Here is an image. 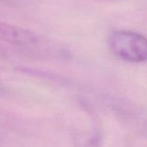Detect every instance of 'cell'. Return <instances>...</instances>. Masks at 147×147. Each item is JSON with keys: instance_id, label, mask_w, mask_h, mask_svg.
Segmentation results:
<instances>
[{"instance_id": "7a4b0ae2", "label": "cell", "mask_w": 147, "mask_h": 147, "mask_svg": "<svg viewBox=\"0 0 147 147\" xmlns=\"http://www.w3.org/2000/svg\"><path fill=\"white\" fill-rule=\"evenodd\" d=\"M0 41L20 47H30L40 42L39 36L34 31L0 21Z\"/></svg>"}, {"instance_id": "6da1fadb", "label": "cell", "mask_w": 147, "mask_h": 147, "mask_svg": "<svg viewBox=\"0 0 147 147\" xmlns=\"http://www.w3.org/2000/svg\"><path fill=\"white\" fill-rule=\"evenodd\" d=\"M108 46L119 59L132 63L147 61V37L135 31L114 30L109 36Z\"/></svg>"}]
</instances>
